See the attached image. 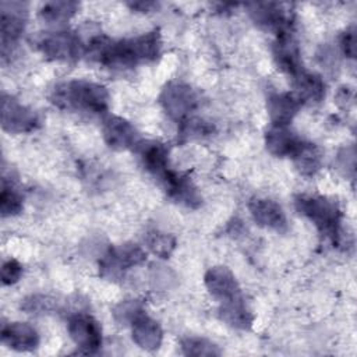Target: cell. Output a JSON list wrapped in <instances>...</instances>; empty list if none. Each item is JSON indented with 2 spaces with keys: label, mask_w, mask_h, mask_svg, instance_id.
<instances>
[{
  "label": "cell",
  "mask_w": 357,
  "mask_h": 357,
  "mask_svg": "<svg viewBox=\"0 0 357 357\" xmlns=\"http://www.w3.org/2000/svg\"><path fill=\"white\" fill-rule=\"evenodd\" d=\"M213 127L199 119H191L188 117L187 120L180 123V130H178V135L188 139V138H194V137H204V135H209L212 134Z\"/></svg>",
  "instance_id": "f1b7e54d"
},
{
  "label": "cell",
  "mask_w": 357,
  "mask_h": 357,
  "mask_svg": "<svg viewBox=\"0 0 357 357\" xmlns=\"http://www.w3.org/2000/svg\"><path fill=\"white\" fill-rule=\"evenodd\" d=\"M204 282L208 291L219 301H227L241 296L238 282L227 266L218 265L209 268L204 276Z\"/></svg>",
  "instance_id": "9a60e30c"
},
{
  "label": "cell",
  "mask_w": 357,
  "mask_h": 357,
  "mask_svg": "<svg viewBox=\"0 0 357 357\" xmlns=\"http://www.w3.org/2000/svg\"><path fill=\"white\" fill-rule=\"evenodd\" d=\"M294 95L304 103H318L325 98V82L322 78L314 73L303 70L298 75L293 78Z\"/></svg>",
  "instance_id": "7402d4cb"
},
{
  "label": "cell",
  "mask_w": 357,
  "mask_h": 357,
  "mask_svg": "<svg viewBox=\"0 0 357 357\" xmlns=\"http://www.w3.org/2000/svg\"><path fill=\"white\" fill-rule=\"evenodd\" d=\"M219 318L229 326L236 329H250L254 322V314L247 307L243 297H236L227 301H220Z\"/></svg>",
  "instance_id": "44dd1931"
},
{
  "label": "cell",
  "mask_w": 357,
  "mask_h": 357,
  "mask_svg": "<svg viewBox=\"0 0 357 357\" xmlns=\"http://www.w3.org/2000/svg\"><path fill=\"white\" fill-rule=\"evenodd\" d=\"M252 219L262 227L271 229L276 233L287 231V219L283 208L269 198H252L248 204Z\"/></svg>",
  "instance_id": "5bb4252c"
},
{
  "label": "cell",
  "mask_w": 357,
  "mask_h": 357,
  "mask_svg": "<svg viewBox=\"0 0 357 357\" xmlns=\"http://www.w3.org/2000/svg\"><path fill=\"white\" fill-rule=\"evenodd\" d=\"M49 99L63 110L103 114L109 109L110 96L106 86L100 84L86 79H70L56 84L50 91Z\"/></svg>",
  "instance_id": "7a4b0ae2"
},
{
  "label": "cell",
  "mask_w": 357,
  "mask_h": 357,
  "mask_svg": "<svg viewBox=\"0 0 357 357\" xmlns=\"http://www.w3.org/2000/svg\"><path fill=\"white\" fill-rule=\"evenodd\" d=\"M252 21L276 35L293 31V13L279 3H252L247 6Z\"/></svg>",
  "instance_id": "8fae6325"
},
{
  "label": "cell",
  "mask_w": 357,
  "mask_h": 357,
  "mask_svg": "<svg viewBox=\"0 0 357 357\" xmlns=\"http://www.w3.org/2000/svg\"><path fill=\"white\" fill-rule=\"evenodd\" d=\"M272 52L276 66L283 73L291 75V78H294L304 70L301 61V52L297 40L293 36V31L276 35Z\"/></svg>",
  "instance_id": "4fadbf2b"
},
{
  "label": "cell",
  "mask_w": 357,
  "mask_h": 357,
  "mask_svg": "<svg viewBox=\"0 0 357 357\" xmlns=\"http://www.w3.org/2000/svg\"><path fill=\"white\" fill-rule=\"evenodd\" d=\"M301 106L303 102L294 92H271L266 98V110L272 126H287Z\"/></svg>",
  "instance_id": "2e32d148"
},
{
  "label": "cell",
  "mask_w": 357,
  "mask_h": 357,
  "mask_svg": "<svg viewBox=\"0 0 357 357\" xmlns=\"http://www.w3.org/2000/svg\"><path fill=\"white\" fill-rule=\"evenodd\" d=\"M103 139L112 149L126 151L135 148L139 142L137 128L120 116H107L103 121Z\"/></svg>",
  "instance_id": "7c38bea8"
},
{
  "label": "cell",
  "mask_w": 357,
  "mask_h": 357,
  "mask_svg": "<svg viewBox=\"0 0 357 357\" xmlns=\"http://www.w3.org/2000/svg\"><path fill=\"white\" fill-rule=\"evenodd\" d=\"M28 8L22 1H1L0 4V33L1 57L11 54L26 25Z\"/></svg>",
  "instance_id": "8992f818"
},
{
  "label": "cell",
  "mask_w": 357,
  "mask_h": 357,
  "mask_svg": "<svg viewBox=\"0 0 357 357\" xmlns=\"http://www.w3.org/2000/svg\"><path fill=\"white\" fill-rule=\"evenodd\" d=\"M159 102L172 120L181 123L198 107L199 96L188 84L172 81L163 86Z\"/></svg>",
  "instance_id": "5b68a950"
},
{
  "label": "cell",
  "mask_w": 357,
  "mask_h": 357,
  "mask_svg": "<svg viewBox=\"0 0 357 357\" xmlns=\"http://www.w3.org/2000/svg\"><path fill=\"white\" fill-rule=\"evenodd\" d=\"M146 245L148 248L158 257L160 258H169L172 252L176 248V237L170 233L159 231V230H152L146 236Z\"/></svg>",
  "instance_id": "484cf974"
},
{
  "label": "cell",
  "mask_w": 357,
  "mask_h": 357,
  "mask_svg": "<svg viewBox=\"0 0 357 357\" xmlns=\"http://www.w3.org/2000/svg\"><path fill=\"white\" fill-rule=\"evenodd\" d=\"M22 265L17 259H7L1 265V282L6 286H11L21 279Z\"/></svg>",
  "instance_id": "f546056e"
},
{
  "label": "cell",
  "mask_w": 357,
  "mask_h": 357,
  "mask_svg": "<svg viewBox=\"0 0 357 357\" xmlns=\"http://www.w3.org/2000/svg\"><path fill=\"white\" fill-rule=\"evenodd\" d=\"M130 7L134 10H139V11H149L151 8L158 7V4L153 1H138V3H131Z\"/></svg>",
  "instance_id": "1f68e13d"
},
{
  "label": "cell",
  "mask_w": 357,
  "mask_h": 357,
  "mask_svg": "<svg viewBox=\"0 0 357 357\" xmlns=\"http://www.w3.org/2000/svg\"><path fill=\"white\" fill-rule=\"evenodd\" d=\"M67 331L71 340L84 353H96L102 346V328L89 314H73L68 318Z\"/></svg>",
  "instance_id": "30bf717a"
},
{
  "label": "cell",
  "mask_w": 357,
  "mask_h": 357,
  "mask_svg": "<svg viewBox=\"0 0 357 357\" xmlns=\"http://www.w3.org/2000/svg\"><path fill=\"white\" fill-rule=\"evenodd\" d=\"M146 259V252L134 243L110 247L99 259V275L107 280H120L126 272Z\"/></svg>",
  "instance_id": "277c9868"
},
{
  "label": "cell",
  "mask_w": 357,
  "mask_h": 357,
  "mask_svg": "<svg viewBox=\"0 0 357 357\" xmlns=\"http://www.w3.org/2000/svg\"><path fill=\"white\" fill-rule=\"evenodd\" d=\"M78 7L79 4L71 0L49 1L40 7L39 15L43 21H47L52 24H60L64 21H68L77 13Z\"/></svg>",
  "instance_id": "cb8c5ba5"
},
{
  "label": "cell",
  "mask_w": 357,
  "mask_h": 357,
  "mask_svg": "<svg viewBox=\"0 0 357 357\" xmlns=\"http://www.w3.org/2000/svg\"><path fill=\"white\" fill-rule=\"evenodd\" d=\"M131 337L142 350L153 351L162 344L163 331L153 318L142 312L131 322Z\"/></svg>",
  "instance_id": "ffe728a7"
},
{
  "label": "cell",
  "mask_w": 357,
  "mask_h": 357,
  "mask_svg": "<svg viewBox=\"0 0 357 357\" xmlns=\"http://www.w3.org/2000/svg\"><path fill=\"white\" fill-rule=\"evenodd\" d=\"M294 205L297 212L305 216L321 234L333 243L339 240L342 212L333 199L321 195H298Z\"/></svg>",
  "instance_id": "3957f363"
},
{
  "label": "cell",
  "mask_w": 357,
  "mask_h": 357,
  "mask_svg": "<svg viewBox=\"0 0 357 357\" xmlns=\"http://www.w3.org/2000/svg\"><path fill=\"white\" fill-rule=\"evenodd\" d=\"M181 350L185 356H197V357H201V356L209 357V356L220 354L219 347L213 342L204 337H197V336L184 337L181 340Z\"/></svg>",
  "instance_id": "4316f807"
},
{
  "label": "cell",
  "mask_w": 357,
  "mask_h": 357,
  "mask_svg": "<svg viewBox=\"0 0 357 357\" xmlns=\"http://www.w3.org/2000/svg\"><path fill=\"white\" fill-rule=\"evenodd\" d=\"M304 139L287 126H271L265 132V146L269 153L279 158H293Z\"/></svg>",
  "instance_id": "e0dca14e"
},
{
  "label": "cell",
  "mask_w": 357,
  "mask_h": 357,
  "mask_svg": "<svg viewBox=\"0 0 357 357\" xmlns=\"http://www.w3.org/2000/svg\"><path fill=\"white\" fill-rule=\"evenodd\" d=\"M145 312L142 303L138 300H123L113 307V318L121 325H131V322Z\"/></svg>",
  "instance_id": "83f0119b"
},
{
  "label": "cell",
  "mask_w": 357,
  "mask_h": 357,
  "mask_svg": "<svg viewBox=\"0 0 357 357\" xmlns=\"http://www.w3.org/2000/svg\"><path fill=\"white\" fill-rule=\"evenodd\" d=\"M40 124L39 116L14 96L1 93V128L10 134H26Z\"/></svg>",
  "instance_id": "ba28073f"
},
{
  "label": "cell",
  "mask_w": 357,
  "mask_h": 357,
  "mask_svg": "<svg viewBox=\"0 0 357 357\" xmlns=\"http://www.w3.org/2000/svg\"><path fill=\"white\" fill-rule=\"evenodd\" d=\"M24 209V198L21 192L10 183L3 178L0 191V212L1 216H15Z\"/></svg>",
  "instance_id": "d4e9b609"
},
{
  "label": "cell",
  "mask_w": 357,
  "mask_h": 357,
  "mask_svg": "<svg viewBox=\"0 0 357 357\" xmlns=\"http://www.w3.org/2000/svg\"><path fill=\"white\" fill-rule=\"evenodd\" d=\"M135 151L144 169L156 178L172 167L169 162V149L159 141H139Z\"/></svg>",
  "instance_id": "d6986e66"
},
{
  "label": "cell",
  "mask_w": 357,
  "mask_h": 357,
  "mask_svg": "<svg viewBox=\"0 0 357 357\" xmlns=\"http://www.w3.org/2000/svg\"><path fill=\"white\" fill-rule=\"evenodd\" d=\"M297 170L303 176H314L322 163V155L315 144L304 141L297 153L291 158Z\"/></svg>",
  "instance_id": "603a6c76"
},
{
  "label": "cell",
  "mask_w": 357,
  "mask_h": 357,
  "mask_svg": "<svg viewBox=\"0 0 357 357\" xmlns=\"http://www.w3.org/2000/svg\"><path fill=\"white\" fill-rule=\"evenodd\" d=\"M1 342L17 351H32L39 344L38 331L26 322H10L1 326Z\"/></svg>",
  "instance_id": "ac0fdd59"
},
{
  "label": "cell",
  "mask_w": 357,
  "mask_h": 357,
  "mask_svg": "<svg viewBox=\"0 0 357 357\" xmlns=\"http://www.w3.org/2000/svg\"><path fill=\"white\" fill-rule=\"evenodd\" d=\"M158 181L162 184L167 197L176 204L191 209H197L202 204V197L198 188L187 174L170 167L158 178Z\"/></svg>",
  "instance_id": "9c48e42d"
},
{
  "label": "cell",
  "mask_w": 357,
  "mask_h": 357,
  "mask_svg": "<svg viewBox=\"0 0 357 357\" xmlns=\"http://www.w3.org/2000/svg\"><path fill=\"white\" fill-rule=\"evenodd\" d=\"M160 50L159 29L127 39H110L105 35H98L85 46V53L91 60L110 68H132L138 64L155 61Z\"/></svg>",
  "instance_id": "6da1fadb"
},
{
  "label": "cell",
  "mask_w": 357,
  "mask_h": 357,
  "mask_svg": "<svg viewBox=\"0 0 357 357\" xmlns=\"http://www.w3.org/2000/svg\"><path fill=\"white\" fill-rule=\"evenodd\" d=\"M340 49L349 59L356 57V31L354 28L346 29L340 36Z\"/></svg>",
  "instance_id": "4dcf8cb0"
},
{
  "label": "cell",
  "mask_w": 357,
  "mask_h": 357,
  "mask_svg": "<svg viewBox=\"0 0 357 357\" xmlns=\"http://www.w3.org/2000/svg\"><path fill=\"white\" fill-rule=\"evenodd\" d=\"M38 49L50 60L77 61L85 53V45L77 33L70 31H57L43 35L38 40Z\"/></svg>",
  "instance_id": "52a82bcc"
}]
</instances>
